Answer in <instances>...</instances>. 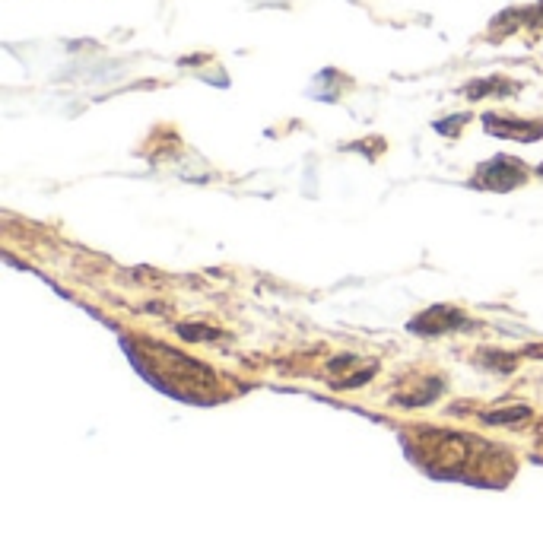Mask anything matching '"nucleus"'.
Returning a JSON list of instances; mask_svg holds the SVG:
<instances>
[{"mask_svg": "<svg viewBox=\"0 0 543 543\" xmlns=\"http://www.w3.org/2000/svg\"><path fill=\"white\" fill-rule=\"evenodd\" d=\"M524 181H528V169L512 156H496L490 162H483L474 175V185L486 188V191H512V188L524 185Z\"/></svg>", "mask_w": 543, "mask_h": 543, "instance_id": "obj_1", "label": "nucleus"}, {"mask_svg": "<svg viewBox=\"0 0 543 543\" xmlns=\"http://www.w3.org/2000/svg\"><path fill=\"white\" fill-rule=\"evenodd\" d=\"M461 324H467L464 312L451 309V305H432L423 315H416L410 321V331L416 334H448V331H458Z\"/></svg>", "mask_w": 543, "mask_h": 543, "instance_id": "obj_2", "label": "nucleus"}, {"mask_svg": "<svg viewBox=\"0 0 543 543\" xmlns=\"http://www.w3.org/2000/svg\"><path fill=\"white\" fill-rule=\"evenodd\" d=\"M483 128L493 137H509L531 143L543 137V121H518V118H499V115H483Z\"/></svg>", "mask_w": 543, "mask_h": 543, "instance_id": "obj_3", "label": "nucleus"}, {"mask_svg": "<svg viewBox=\"0 0 543 543\" xmlns=\"http://www.w3.org/2000/svg\"><path fill=\"white\" fill-rule=\"evenodd\" d=\"M464 93L470 96V99H480V96H493V93H499V96H509V93H515V83H509V80H502V77H490V80H477V83H470Z\"/></svg>", "mask_w": 543, "mask_h": 543, "instance_id": "obj_4", "label": "nucleus"}, {"mask_svg": "<svg viewBox=\"0 0 543 543\" xmlns=\"http://www.w3.org/2000/svg\"><path fill=\"white\" fill-rule=\"evenodd\" d=\"M531 410L528 407H515V410H499V413H486V423H512V420H524Z\"/></svg>", "mask_w": 543, "mask_h": 543, "instance_id": "obj_5", "label": "nucleus"}, {"mask_svg": "<svg viewBox=\"0 0 543 543\" xmlns=\"http://www.w3.org/2000/svg\"><path fill=\"white\" fill-rule=\"evenodd\" d=\"M499 356H502V353H483V362H486V366L499 369V372H509L515 362H512V359H499Z\"/></svg>", "mask_w": 543, "mask_h": 543, "instance_id": "obj_6", "label": "nucleus"}, {"mask_svg": "<svg viewBox=\"0 0 543 543\" xmlns=\"http://www.w3.org/2000/svg\"><path fill=\"white\" fill-rule=\"evenodd\" d=\"M464 121H467L464 115H461V118H451V121H439V124H436V131H439V134H455V131H461V124H464Z\"/></svg>", "mask_w": 543, "mask_h": 543, "instance_id": "obj_7", "label": "nucleus"}, {"mask_svg": "<svg viewBox=\"0 0 543 543\" xmlns=\"http://www.w3.org/2000/svg\"><path fill=\"white\" fill-rule=\"evenodd\" d=\"M537 172H540V175H543V166H540V169H537Z\"/></svg>", "mask_w": 543, "mask_h": 543, "instance_id": "obj_8", "label": "nucleus"}]
</instances>
